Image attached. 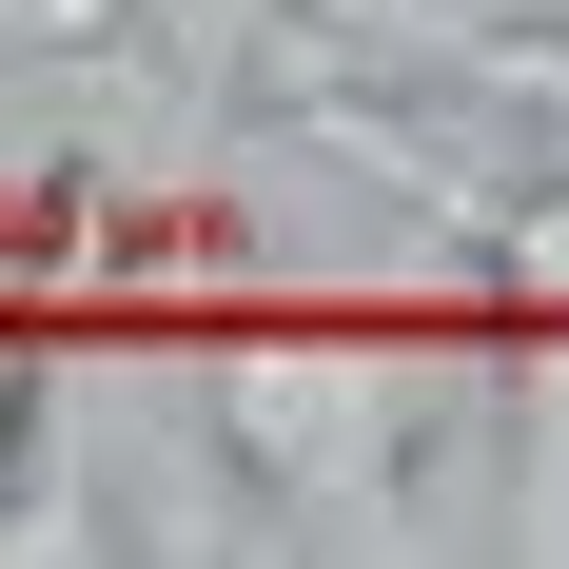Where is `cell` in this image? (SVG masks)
<instances>
[{"instance_id":"2","label":"cell","mask_w":569,"mask_h":569,"mask_svg":"<svg viewBox=\"0 0 569 569\" xmlns=\"http://www.w3.org/2000/svg\"><path fill=\"white\" fill-rule=\"evenodd\" d=\"M315 118H335L353 158H393L412 197L452 217V256H471V295H491V315H530V335H569V177H511V197H471V177H432L412 138H373L353 99H315Z\"/></svg>"},{"instance_id":"5","label":"cell","mask_w":569,"mask_h":569,"mask_svg":"<svg viewBox=\"0 0 569 569\" xmlns=\"http://www.w3.org/2000/svg\"><path fill=\"white\" fill-rule=\"evenodd\" d=\"M471 99H569V40H491V59H471Z\"/></svg>"},{"instance_id":"3","label":"cell","mask_w":569,"mask_h":569,"mask_svg":"<svg viewBox=\"0 0 569 569\" xmlns=\"http://www.w3.org/2000/svg\"><path fill=\"white\" fill-rule=\"evenodd\" d=\"M491 412H511V491H491V530H511V550H569V335L491 315Z\"/></svg>"},{"instance_id":"1","label":"cell","mask_w":569,"mask_h":569,"mask_svg":"<svg viewBox=\"0 0 569 569\" xmlns=\"http://www.w3.org/2000/svg\"><path fill=\"white\" fill-rule=\"evenodd\" d=\"M471 412H491V295H217L197 335V432L276 530H412Z\"/></svg>"},{"instance_id":"6","label":"cell","mask_w":569,"mask_h":569,"mask_svg":"<svg viewBox=\"0 0 569 569\" xmlns=\"http://www.w3.org/2000/svg\"><path fill=\"white\" fill-rule=\"evenodd\" d=\"M491 40H569V0H491Z\"/></svg>"},{"instance_id":"4","label":"cell","mask_w":569,"mask_h":569,"mask_svg":"<svg viewBox=\"0 0 569 569\" xmlns=\"http://www.w3.org/2000/svg\"><path fill=\"white\" fill-rule=\"evenodd\" d=\"M315 59H412V79H471L491 59V0H276Z\"/></svg>"}]
</instances>
